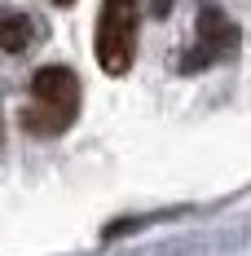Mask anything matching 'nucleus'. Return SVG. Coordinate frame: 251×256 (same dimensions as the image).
<instances>
[{
    "mask_svg": "<svg viewBox=\"0 0 251 256\" xmlns=\"http://www.w3.org/2000/svg\"><path fill=\"white\" fill-rule=\"evenodd\" d=\"M31 93H35V106L22 110V128L26 132L57 137V132H66L71 120L79 115V80H75V71H66V66H40V71L31 76Z\"/></svg>",
    "mask_w": 251,
    "mask_h": 256,
    "instance_id": "nucleus-1",
    "label": "nucleus"
},
{
    "mask_svg": "<svg viewBox=\"0 0 251 256\" xmlns=\"http://www.w3.org/2000/svg\"><path fill=\"white\" fill-rule=\"evenodd\" d=\"M137 53V0H101L97 18V66L106 76H124Z\"/></svg>",
    "mask_w": 251,
    "mask_h": 256,
    "instance_id": "nucleus-2",
    "label": "nucleus"
},
{
    "mask_svg": "<svg viewBox=\"0 0 251 256\" xmlns=\"http://www.w3.org/2000/svg\"><path fill=\"white\" fill-rule=\"evenodd\" d=\"M199 36H203L199 53H225V49H234V44H238V31H234V22H229L225 14H212V9H203Z\"/></svg>",
    "mask_w": 251,
    "mask_h": 256,
    "instance_id": "nucleus-3",
    "label": "nucleus"
},
{
    "mask_svg": "<svg viewBox=\"0 0 251 256\" xmlns=\"http://www.w3.org/2000/svg\"><path fill=\"white\" fill-rule=\"evenodd\" d=\"M31 36H35V26H31L26 14H0V49L22 53L31 44Z\"/></svg>",
    "mask_w": 251,
    "mask_h": 256,
    "instance_id": "nucleus-4",
    "label": "nucleus"
},
{
    "mask_svg": "<svg viewBox=\"0 0 251 256\" xmlns=\"http://www.w3.org/2000/svg\"><path fill=\"white\" fill-rule=\"evenodd\" d=\"M168 9H172V0H150V14H154V18H163Z\"/></svg>",
    "mask_w": 251,
    "mask_h": 256,
    "instance_id": "nucleus-5",
    "label": "nucleus"
},
{
    "mask_svg": "<svg viewBox=\"0 0 251 256\" xmlns=\"http://www.w3.org/2000/svg\"><path fill=\"white\" fill-rule=\"evenodd\" d=\"M53 4H75V0H53Z\"/></svg>",
    "mask_w": 251,
    "mask_h": 256,
    "instance_id": "nucleus-6",
    "label": "nucleus"
}]
</instances>
